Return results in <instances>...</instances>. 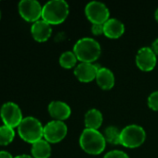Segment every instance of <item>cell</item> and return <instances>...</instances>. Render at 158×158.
Here are the masks:
<instances>
[{"mask_svg":"<svg viewBox=\"0 0 158 158\" xmlns=\"http://www.w3.org/2000/svg\"><path fill=\"white\" fill-rule=\"evenodd\" d=\"M73 52L79 61L84 63H93L100 57L102 48L98 41L95 39L84 37L75 43Z\"/></svg>","mask_w":158,"mask_h":158,"instance_id":"obj_1","label":"cell"},{"mask_svg":"<svg viewBox=\"0 0 158 158\" xmlns=\"http://www.w3.org/2000/svg\"><path fill=\"white\" fill-rule=\"evenodd\" d=\"M69 15V5L64 0H51L43 6L42 19L50 25L62 23Z\"/></svg>","mask_w":158,"mask_h":158,"instance_id":"obj_2","label":"cell"},{"mask_svg":"<svg viewBox=\"0 0 158 158\" xmlns=\"http://www.w3.org/2000/svg\"><path fill=\"white\" fill-rule=\"evenodd\" d=\"M79 144L86 153L89 155H100L105 149L106 141L103 134L97 130L85 129L80 135Z\"/></svg>","mask_w":158,"mask_h":158,"instance_id":"obj_3","label":"cell"},{"mask_svg":"<svg viewBox=\"0 0 158 158\" xmlns=\"http://www.w3.org/2000/svg\"><path fill=\"white\" fill-rule=\"evenodd\" d=\"M19 136L28 143H34L44 138V126L34 117L23 118L18 127Z\"/></svg>","mask_w":158,"mask_h":158,"instance_id":"obj_4","label":"cell"},{"mask_svg":"<svg viewBox=\"0 0 158 158\" xmlns=\"http://www.w3.org/2000/svg\"><path fill=\"white\" fill-rule=\"evenodd\" d=\"M145 139L144 129L135 124L125 127L120 133V144L127 148H137L144 143Z\"/></svg>","mask_w":158,"mask_h":158,"instance_id":"obj_5","label":"cell"},{"mask_svg":"<svg viewBox=\"0 0 158 158\" xmlns=\"http://www.w3.org/2000/svg\"><path fill=\"white\" fill-rule=\"evenodd\" d=\"M0 117L4 125L12 129L18 128L23 119L20 108L13 102H7L1 106Z\"/></svg>","mask_w":158,"mask_h":158,"instance_id":"obj_6","label":"cell"},{"mask_svg":"<svg viewBox=\"0 0 158 158\" xmlns=\"http://www.w3.org/2000/svg\"><path fill=\"white\" fill-rule=\"evenodd\" d=\"M86 16L92 24H104L110 16V12L105 4L99 1L89 2L85 8Z\"/></svg>","mask_w":158,"mask_h":158,"instance_id":"obj_7","label":"cell"},{"mask_svg":"<svg viewBox=\"0 0 158 158\" xmlns=\"http://www.w3.org/2000/svg\"><path fill=\"white\" fill-rule=\"evenodd\" d=\"M20 17L28 22H35L42 18L43 6L36 0H21L18 6Z\"/></svg>","mask_w":158,"mask_h":158,"instance_id":"obj_8","label":"cell"},{"mask_svg":"<svg viewBox=\"0 0 158 158\" xmlns=\"http://www.w3.org/2000/svg\"><path fill=\"white\" fill-rule=\"evenodd\" d=\"M67 131V126L63 121L52 120L44 126V139L49 143H57L65 138Z\"/></svg>","mask_w":158,"mask_h":158,"instance_id":"obj_9","label":"cell"},{"mask_svg":"<svg viewBox=\"0 0 158 158\" xmlns=\"http://www.w3.org/2000/svg\"><path fill=\"white\" fill-rule=\"evenodd\" d=\"M156 55L151 49V47L141 48L136 55V64L142 71H151L156 66Z\"/></svg>","mask_w":158,"mask_h":158,"instance_id":"obj_10","label":"cell"},{"mask_svg":"<svg viewBox=\"0 0 158 158\" xmlns=\"http://www.w3.org/2000/svg\"><path fill=\"white\" fill-rule=\"evenodd\" d=\"M99 69V66L93 63L81 62L75 67L74 75L81 82H90L93 80H96V76Z\"/></svg>","mask_w":158,"mask_h":158,"instance_id":"obj_11","label":"cell"},{"mask_svg":"<svg viewBox=\"0 0 158 158\" xmlns=\"http://www.w3.org/2000/svg\"><path fill=\"white\" fill-rule=\"evenodd\" d=\"M31 33L35 41L39 43L46 42L51 36L52 33L51 25L43 19H39L34 23H33L31 27Z\"/></svg>","mask_w":158,"mask_h":158,"instance_id":"obj_12","label":"cell"},{"mask_svg":"<svg viewBox=\"0 0 158 158\" xmlns=\"http://www.w3.org/2000/svg\"><path fill=\"white\" fill-rule=\"evenodd\" d=\"M48 113L54 120L63 121L71 116V107L64 102L53 101L48 105Z\"/></svg>","mask_w":158,"mask_h":158,"instance_id":"obj_13","label":"cell"},{"mask_svg":"<svg viewBox=\"0 0 158 158\" xmlns=\"http://www.w3.org/2000/svg\"><path fill=\"white\" fill-rule=\"evenodd\" d=\"M125 31L123 22L117 19H109L103 24V34L110 39H117Z\"/></svg>","mask_w":158,"mask_h":158,"instance_id":"obj_14","label":"cell"},{"mask_svg":"<svg viewBox=\"0 0 158 158\" xmlns=\"http://www.w3.org/2000/svg\"><path fill=\"white\" fill-rule=\"evenodd\" d=\"M96 81L102 90H111L115 85V79L111 69L107 68H100L96 76Z\"/></svg>","mask_w":158,"mask_h":158,"instance_id":"obj_15","label":"cell"},{"mask_svg":"<svg viewBox=\"0 0 158 158\" xmlns=\"http://www.w3.org/2000/svg\"><path fill=\"white\" fill-rule=\"evenodd\" d=\"M103 121L102 114L96 108L89 109L85 115V126L86 129L97 130L102 126Z\"/></svg>","mask_w":158,"mask_h":158,"instance_id":"obj_16","label":"cell"},{"mask_svg":"<svg viewBox=\"0 0 158 158\" xmlns=\"http://www.w3.org/2000/svg\"><path fill=\"white\" fill-rule=\"evenodd\" d=\"M31 153L34 158H48L51 155L50 143L42 139L32 144Z\"/></svg>","mask_w":158,"mask_h":158,"instance_id":"obj_17","label":"cell"},{"mask_svg":"<svg viewBox=\"0 0 158 158\" xmlns=\"http://www.w3.org/2000/svg\"><path fill=\"white\" fill-rule=\"evenodd\" d=\"M120 133L121 131L118 130V128L115 126H109L104 131V138L106 143H109L114 145L120 144Z\"/></svg>","mask_w":158,"mask_h":158,"instance_id":"obj_18","label":"cell"},{"mask_svg":"<svg viewBox=\"0 0 158 158\" xmlns=\"http://www.w3.org/2000/svg\"><path fill=\"white\" fill-rule=\"evenodd\" d=\"M15 138L14 129L6 125L0 126V146H6L13 142Z\"/></svg>","mask_w":158,"mask_h":158,"instance_id":"obj_19","label":"cell"},{"mask_svg":"<svg viewBox=\"0 0 158 158\" xmlns=\"http://www.w3.org/2000/svg\"><path fill=\"white\" fill-rule=\"evenodd\" d=\"M77 57L73 51H66L60 56V65L64 69H72L75 66Z\"/></svg>","mask_w":158,"mask_h":158,"instance_id":"obj_20","label":"cell"},{"mask_svg":"<svg viewBox=\"0 0 158 158\" xmlns=\"http://www.w3.org/2000/svg\"><path fill=\"white\" fill-rule=\"evenodd\" d=\"M148 106L151 109L158 111V91L152 93L148 97Z\"/></svg>","mask_w":158,"mask_h":158,"instance_id":"obj_21","label":"cell"},{"mask_svg":"<svg viewBox=\"0 0 158 158\" xmlns=\"http://www.w3.org/2000/svg\"><path fill=\"white\" fill-rule=\"evenodd\" d=\"M103 158H129V156L123 152V151H120V150H113V151H110L108 152Z\"/></svg>","mask_w":158,"mask_h":158,"instance_id":"obj_22","label":"cell"},{"mask_svg":"<svg viewBox=\"0 0 158 158\" xmlns=\"http://www.w3.org/2000/svg\"><path fill=\"white\" fill-rule=\"evenodd\" d=\"M91 31L92 33L95 35L103 34V24H92Z\"/></svg>","mask_w":158,"mask_h":158,"instance_id":"obj_23","label":"cell"},{"mask_svg":"<svg viewBox=\"0 0 158 158\" xmlns=\"http://www.w3.org/2000/svg\"><path fill=\"white\" fill-rule=\"evenodd\" d=\"M151 49L154 51V53L158 56V38L157 39H156L154 42H153V44H152V46H151Z\"/></svg>","mask_w":158,"mask_h":158,"instance_id":"obj_24","label":"cell"},{"mask_svg":"<svg viewBox=\"0 0 158 158\" xmlns=\"http://www.w3.org/2000/svg\"><path fill=\"white\" fill-rule=\"evenodd\" d=\"M0 158H14L10 153L7 151H0Z\"/></svg>","mask_w":158,"mask_h":158,"instance_id":"obj_25","label":"cell"},{"mask_svg":"<svg viewBox=\"0 0 158 158\" xmlns=\"http://www.w3.org/2000/svg\"><path fill=\"white\" fill-rule=\"evenodd\" d=\"M14 158H34L31 156H28V155H20V156H17Z\"/></svg>","mask_w":158,"mask_h":158,"instance_id":"obj_26","label":"cell"},{"mask_svg":"<svg viewBox=\"0 0 158 158\" xmlns=\"http://www.w3.org/2000/svg\"><path fill=\"white\" fill-rule=\"evenodd\" d=\"M155 18H156V21L158 22V8L156 10V13H155Z\"/></svg>","mask_w":158,"mask_h":158,"instance_id":"obj_27","label":"cell"},{"mask_svg":"<svg viewBox=\"0 0 158 158\" xmlns=\"http://www.w3.org/2000/svg\"><path fill=\"white\" fill-rule=\"evenodd\" d=\"M0 19H1V10H0Z\"/></svg>","mask_w":158,"mask_h":158,"instance_id":"obj_28","label":"cell"}]
</instances>
